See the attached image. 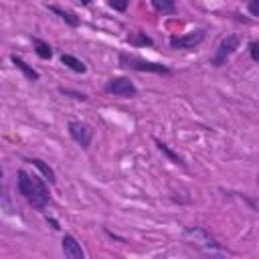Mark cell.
I'll list each match as a JSON object with an SVG mask.
<instances>
[{"label":"cell","instance_id":"9","mask_svg":"<svg viewBox=\"0 0 259 259\" xmlns=\"http://www.w3.org/2000/svg\"><path fill=\"white\" fill-rule=\"evenodd\" d=\"M61 63H63V65H67L69 69H73L75 73H85V71H87V67H85V63H83V61H79L77 57L67 55V53H63V55H61Z\"/></svg>","mask_w":259,"mask_h":259},{"label":"cell","instance_id":"21","mask_svg":"<svg viewBox=\"0 0 259 259\" xmlns=\"http://www.w3.org/2000/svg\"><path fill=\"white\" fill-rule=\"evenodd\" d=\"M81 2H83V4H89V0H81Z\"/></svg>","mask_w":259,"mask_h":259},{"label":"cell","instance_id":"2","mask_svg":"<svg viewBox=\"0 0 259 259\" xmlns=\"http://www.w3.org/2000/svg\"><path fill=\"white\" fill-rule=\"evenodd\" d=\"M184 237H186L192 245L202 247V249L208 251V253H223L219 241H217L206 229H202V227H190V229H186V231H184Z\"/></svg>","mask_w":259,"mask_h":259},{"label":"cell","instance_id":"6","mask_svg":"<svg viewBox=\"0 0 259 259\" xmlns=\"http://www.w3.org/2000/svg\"><path fill=\"white\" fill-rule=\"evenodd\" d=\"M204 40V30H192L182 36H170V47L172 49H194Z\"/></svg>","mask_w":259,"mask_h":259},{"label":"cell","instance_id":"22","mask_svg":"<svg viewBox=\"0 0 259 259\" xmlns=\"http://www.w3.org/2000/svg\"><path fill=\"white\" fill-rule=\"evenodd\" d=\"M257 184H259V174H257Z\"/></svg>","mask_w":259,"mask_h":259},{"label":"cell","instance_id":"14","mask_svg":"<svg viewBox=\"0 0 259 259\" xmlns=\"http://www.w3.org/2000/svg\"><path fill=\"white\" fill-rule=\"evenodd\" d=\"M156 146H158V150H160V152H162L164 156H168V158H170V160H172L174 164H178V166H186V162H184V160H182V158H180V156H178L176 152H172V150H170V148H168V146H166L164 142L156 140Z\"/></svg>","mask_w":259,"mask_h":259},{"label":"cell","instance_id":"1","mask_svg":"<svg viewBox=\"0 0 259 259\" xmlns=\"http://www.w3.org/2000/svg\"><path fill=\"white\" fill-rule=\"evenodd\" d=\"M18 190L20 194L28 200V204H32L34 208H45L49 202V188L47 184L38 178V176H30L24 170H18Z\"/></svg>","mask_w":259,"mask_h":259},{"label":"cell","instance_id":"11","mask_svg":"<svg viewBox=\"0 0 259 259\" xmlns=\"http://www.w3.org/2000/svg\"><path fill=\"white\" fill-rule=\"evenodd\" d=\"M28 162H30L32 166H36V168L40 170V174H42V176H45L49 182H55V180H57V178H55V172H53V168H51L49 164H45L42 160H38V158H30Z\"/></svg>","mask_w":259,"mask_h":259},{"label":"cell","instance_id":"13","mask_svg":"<svg viewBox=\"0 0 259 259\" xmlns=\"http://www.w3.org/2000/svg\"><path fill=\"white\" fill-rule=\"evenodd\" d=\"M125 40H127L130 45H136V47H150V45L154 42L146 32H134V34H130Z\"/></svg>","mask_w":259,"mask_h":259},{"label":"cell","instance_id":"18","mask_svg":"<svg viewBox=\"0 0 259 259\" xmlns=\"http://www.w3.org/2000/svg\"><path fill=\"white\" fill-rule=\"evenodd\" d=\"M249 53H251V59L259 63V40H253V42L249 45Z\"/></svg>","mask_w":259,"mask_h":259},{"label":"cell","instance_id":"16","mask_svg":"<svg viewBox=\"0 0 259 259\" xmlns=\"http://www.w3.org/2000/svg\"><path fill=\"white\" fill-rule=\"evenodd\" d=\"M32 45H34V51H36V55H38L40 59H51V57H53V49H51L45 40L34 38V40H32Z\"/></svg>","mask_w":259,"mask_h":259},{"label":"cell","instance_id":"17","mask_svg":"<svg viewBox=\"0 0 259 259\" xmlns=\"http://www.w3.org/2000/svg\"><path fill=\"white\" fill-rule=\"evenodd\" d=\"M107 4H109L113 10H117V12H123V10L127 8L130 0H107Z\"/></svg>","mask_w":259,"mask_h":259},{"label":"cell","instance_id":"7","mask_svg":"<svg viewBox=\"0 0 259 259\" xmlns=\"http://www.w3.org/2000/svg\"><path fill=\"white\" fill-rule=\"evenodd\" d=\"M107 91L113 93V95H119V97H134L138 93L136 85L127 79V77H115L107 83Z\"/></svg>","mask_w":259,"mask_h":259},{"label":"cell","instance_id":"4","mask_svg":"<svg viewBox=\"0 0 259 259\" xmlns=\"http://www.w3.org/2000/svg\"><path fill=\"white\" fill-rule=\"evenodd\" d=\"M69 134H71V138L83 150H87L89 144H91V140H93V130L87 123H81V121H69Z\"/></svg>","mask_w":259,"mask_h":259},{"label":"cell","instance_id":"20","mask_svg":"<svg viewBox=\"0 0 259 259\" xmlns=\"http://www.w3.org/2000/svg\"><path fill=\"white\" fill-rule=\"evenodd\" d=\"M249 12L253 14V16H259V0H249Z\"/></svg>","mask_w":259,"mask_h":259},{"label":"cell","instance_id":"12","mask_svg":"<svg viewBox=\"0 0 259 259\" xmlns=\"http://www.w3.org/2000/svg\"><path fill=\"white\" fill-rule=\"evenodd\" d=\"M49 10L55 12V14H59L69 26H77V24H79V18H77L73 12H69V10H63V8H59V6H49Z\"/></svg>","mask_w":259,"mask_h":259},{"label":"cell","instance_id":"15","mask_svg":"<svg viewBox=\"0 0 259 259\" xmlns=\"http://www.w3.org/2000/svg\"><path fill=\"white\" fill-rule=\"evenodd\" d=\"M152 6L162 14H172L176 10V0H152Z\"/></svg>","mask_w":259,"mask_h":259},{"label":"cell","instance_id":"5","mask_svg":"<svg viewBox=\"0 0 259 259\" xmlns=\"http://www.w3.org/2000/svg\"><path fill=\"white\" fill-rule=\"evenodd\" d=\"M235 49H239V36H235V34L225 36V38L221 40L219 49H217V57H214L210 63H212L214 67H221V65L227 61V57L235 53Z\"/></svg>","mask_w":259,"mask_h":259},{"label":"cell","instance_id":"3","mask_svg":"<svg viewBox=\"0 0 259 259\" xmlns=\"http://www.w3.org/2000/svg\"><path fill=\"white\" fill-rule=\"evenodd\" d=\"M119 65L125 67V69H134V71H148V73H164L168 75L170 69L164 67V65H158V63H150L146 59H140L136 55H130V53H119Z\"/></svg>","mask_w":259,"mask_h":259},{"label":"cell","instance_id":"8","mask_svg":"<svg viewBox=\"0 0 259 259\" xmlns=\"http://www.w3.org/2000/svg\"><path fill=\"white\" fill-rule=\"evenodd\" d=\"M63 253H65V257H69V259H83V257H85L81 245H79L77 239L71 237V235H65V237H63Z\"/></svg>","mask_w":259,"mask_h":259},{"label":"cell","instance_id":"19","mask_svg":"<svg viewBox=\"0 0 259 259\" xmlns=\"http://www.w3.org/2000/svg\"><path fill=\"white\" fill-rule=\"evenodd\" d=\"M59 91H61L63 95H73L75 99H81V101H85V99H87V95H83V93H77V91H71V89H63V87H61Z\"/></svg>","mask_w":259,"mask_h":259},{"label":"cell","instance_id":"10","mask_svg":"<svg viewBox=\"0 0 259 259\" xmlns=\"http://www.w3.org/2000/svg\"><path fill=\"white\" fill-rule=\"evenodd\" d=\"M10 61H12V63H14V65H16V67H18V69H20V71H22V73H24V75L30 79V81H36V79H38V73H36L34 69H30V67H28V65H26L22 59H20V57L12 55V57H10Z\"/></svg>","mask_w":259,"mask_h":259}]
</instances>
